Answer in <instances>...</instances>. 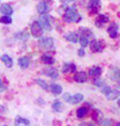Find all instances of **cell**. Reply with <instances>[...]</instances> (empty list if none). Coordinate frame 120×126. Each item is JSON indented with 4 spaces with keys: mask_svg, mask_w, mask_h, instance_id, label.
<instances>
[{
    "mask_svg": "<svg viewBox=\"0 0 120 126\" xmlns=\"http://www.w3.org/2000/svg\"><path fill=\"white\" fill-rule=\"evenodd\" d=\"M81 18H82V17L78 13L76 6L67 7V9L65 10L64 19L67 22H75V23H77V22H80L81 20Z\"/></svg>",
    "mask_w": 120,
    "mask_h": 126,
    "instance_id": "obj_1",
    "label": "cell"
},
{
    "mask_svg": "<svg viewBox=\"0 0 120 126\" xmlns=\"http://www.w3.org/2000/svg\"><path fill=\"white\" fill-rule=\"evenodd\" d=\"M38 44L42 49H51L54 46V39L52 37H40Z\"/></svg>",
    "mask_w": 120,
    "mask_h": 126,
    "instance_id": "obj_2",
    "label": "cell"
},
{
    "mask_svg": "<svg viewBox=\"0 0 120 126\" xmlns=\"http://www.w3.org/2000/svg\"><path fill=\"white\" fill-rule=\"evenodd\" d=\"M39 22L40 26L42 27V30H44V31H47V32H51L52 31V24H51V22H50V18L48 16H46V15H42L41 17L39 18Z\"/></svg>",
    "mask_w": 120,
    "mask_h": 126,
    "instance_id": "obj_3",
    "label": "cell"
},
{
    "mask_svg": "<svg viewBox=\"0 0 120 126\" xmlns=\"http://www.w3.org/2000/svg\"><path fill=\"white\" fill-rule=\"evenodd\" d=\"M90 47H91V51L92 53H101L102 50L104 49L105 44L102 41L92 40L91 43H90Z\"/></svg>",
    "mask_w": 120,
    "mask_h": 126,
    "instance_id": "obj_4",
    "label": "cell"
},
{
    "mask_svg": "<svg viewBox=\"0 0 120 126\" xmlns=\"http://www.w3.org/2000/svg\"><path fill=\"white\" fill-rule=\"evenodd\" d=\"M31 33L34 38H40L42 35V29L38 21H33L31 25Z\"/></svg>",
    "mask_w": 120,
    "mask_h": 126,
    "instance_id": "obj_5",
    "label": "cell"
},
{
    "mask_svg": "<svg viewBox=\"0 0 120 126\" xmlns=\"http://www.w3.org/2000/svg\"><path fill=\"white\" fill-rule=\"evenodd\" d=\"M101 9V3L100 0H91L88 5V10L91 14H96Z\"/></svg>",
    "mask_w": 120,
    "mask_h": 126,
    "instance_id": "obj_6",
    "label": "cell"
},
{
    "mask_svg": "<svg viewBox=\"0 0 120 126\" xmlns=\"http://www.w3.org/2000/svg\"><path fill=\"white\" fill-rule=\"evenodd\" d=\"M42 73L47 77H51L52 79H57V77H58V71H57V68H54V67L46 68L42 71Z\"/></svg>",
    "mask_w": 120,
    "mask_h": 126,
    "instance_id": "obj_7",
    "label": "cell"
},
{
    "mask_svg": "<svg viewBox=\"0 0 120 126\" xmlns=\"http://www.w3.org/2000/svg\"><path fill=\"white\" fill-rule=\"evenodd\" d=\"M49 9H50L49 6H48V4L46 3L45 1H41L37 5V11L41 15L46 14L49 11Z\"/></svg>",
    "mask_w": 120,
    "mask_h": 126,
    "instance_id": "obj_8",
    "label": "cell"
},
{
    "mask_svg": "<svg viewBox=\"0 0 120 126\" xmlns=\"http://www.w3.org/2000/svg\"><path fill=\"white\" fill-rule=\"evenodd\" d=\"M107 32H108V34L111 38H116L117 36V32H118V24L116 22H112L109 25Z\"/></svg>",
    "mask_w": 120,
    "mask_h": 126,
    "instance_id": "obj_9",
    "label": "cell"
},
{
    "mask_svg": "<svg viewBox=\"0 0 120 126\" xmlns=\"http://www.w3.org/2000/svg\"><path fill=\"white\" fill-rule=\"evenodd\" d=\"M73 79H74L77 83H84V82H86L87 79H88L87 74L85 73V72H77V73L74 75Z\"/></svg>",
    "mask_w": 120,
    "mask_h": 126,
    "instance_id": "obj_10",
    "label": "cell"
},
{
    "mask_svg": "<svg viewBox=\"0 0 120 126\" xmlns=\"http://www.w3.org/2000/svg\"><path fill=\"white\" fill-rule=\"evenodd\" d=\"M77 70V66L73 63H66L62 67V72L64 74L74 73Z\"/></svg>",
    "mask_w": 120,
    "mask_h": 126,
    "instance_id": "obj_11",
    "label": "cell"
},
{
    "mask_svg": "<svg viewBox=\"0 0 120 126\" xmlns=\"http://www.w3.org/2000/svg\"><path fill=\"white\" fill-rule=\"evenodd\" d=\"M109 21V18L105 15H99L95 20V25L98 28H102L103 25Z\"/></svg>",
    "mask_w": 120,
    "mask_h": 126,
    "instance_id": "obj_12",
    "label": "cell"
},
{
    "mask_svg": "<svg viewBox=\"0 0 120 126\" xmlns=\"http://www.w3.org/2000/svg\"><path fill=\"white\" fill-rule=\"evenodd\" d=\"M0 12H2L4 15H7V16H10L13 14V7H11L9 4H3L1 5L0 7Z\"/></svg>",
    "mask_w": 120,
    "mask_h": 126,
    "instance_id": "obj_13",
    "label": "cell"
},
{
    "mask_svg": "<svg viewBox=\"0 0 120 126\" xmlns=\"http://www.w3.org/2000/svg\"><path fill=\"white\" fill-rule=\"evenodd\" d=\"M64 37H65V39H66L67 41L72 42V43H77V42H79V41H80V37H79L78 34L75 33V32H67Z\"/></svg>",
    "mask_w": 120,
    "mask_h": 126,
    "instance_id": "obj_14",
    "label": "cell"
},
{
    "mask_svg": "<svg viewBox=\"0 0 120 126\" xmlns=\"http://www.w3.org/2000/svg\"><path fill=\"white\" fill-rule=\"evenodd\" d=\"M18 63L21 69H26V68H28L29 65H30L31 61H30V59H29L28 57H20V58L18 60Z\"/></svg>",
    "mask_w": 120,
    "mask_h": 126,
    "instance_id": "obj_15",
    "label": "cell"
},
{
    "mask_svg": "<svg viewBox=\"0 0 120 126\" xmlns=\"http://www.w3.org/2000/svg\"><path fill=\"white\" fill-rule=\"evenodd\" d=\"M1 61L5 63V65L8 68H10V67L13 66V60L12 58H10V56H8L7 54H3V55H1Z\"/></svg>",
    "mask_w": 120,
    "mask_h": 126,
    "instance_id": "obj_16",
    "label": "cell"
},
{
    "mask_svg": "<svg viewBox=\"0 0 120 126\" xmlns=\"http://www.w3.org/2000/svg\"><path fill=\"white\" fill-rule=\"evenodd\" d=\"M101 74H102V69L99 66H93L89 70V75L92 77H99Z\"/></svg>",
    "mask_w": 120,
    "mask_h": 126,
    "instance_id": "obj_17",
    "label": "cell"
},
{
    "mask_svg": "<svg viewBox=\"0 0 120 126\" xmlns=\"http://www.w3.org/2000/svg\"><path fill=\"white\" fill-rule=\"evenodd\" d=\"M41 60L43 63L46 64H54L56 60L53 56H51L50 54H42V56L41 57Z\"/></svg>",
    "mask_w": 120,
    "mask_h": 126,
    "instance_id": "obj_18",
    "label": "cell"
},
{
    "mask_svg": "<svg viewBox=\"0 0 120 126\" xmlns=\"http://www.w3.org/2000/svg\"><path fill=\"white\" fill-rule=\"evenodd\" d=\"M50 90H51V92H52L54 95L57 96V95H60L61 93H62L63 88H62V87H61L60 85L52 84L51 86H50Z\"/></svg>",
    "mask_w": 120,
    "mask_h": 126,
    "instance_id": "obj_19",
    "label": "cell"
},
{
    "mask_svg": "<svg viewBox=\"0 0 120 126\" xmlns=\"http://www.w3.org/2000/svg\"><path fill=\"white\" fill-rule=\"evenodd\" d=\"M52 109L54 111L61 112L63 110V103L60 101L59 99H56L52 104Z\"/></svg>",
    "mask_w": 120,
    "mask_h": 126,
    "instance_id": "obj_20",
    "label": "cell"
},
{
    "mask_svg": "<svg viewBox=\"0 0 120 126\" xmlns=\"http://www.w3.org/2000/svg\"><path fill=\"white\" fill-rule=\"evenodd\" d=\"M83 99V95L80 94V93H77L75 94L74 96H71L70 97V100H69V103L70 104H78L80 101H82Z\"/></svg>",
    "mask_w": 120,
    "mask_h": 126,
    "instance_id": "obj_21",
    "label": "cell"
},
{
    "mask_svg": "<svg viewBox=\"0 0 120 126\" xmlns=\"http://www.w3.org/2000/svg\"><path fill=\"white\" fill-rule=\"evenodd\" d=\"M30 121L28 119H25V118H22L20 116H17L15 118V124L16 125H30Z\"/></svg>",
    "mask_w": 120,
    "mask_h": 126,
    "instance_id": "obj_22",
    "label": "cell"
},
{
    "mask_svg": "<svg viewBox=\"0 0 120 126\" xmlns=\"http://www.w3.org/2000/svg\"><path fill=\"white\" fill-rule=\"evenodd\" d=\"M102 113L99 110H94L92 111V118L94 122H98V123H100V122L102 121Z\"/></svg>",
    "mask_w": 120,
    "mask_h": 126,
    "instance_id": "obj_23",
    "label": "cell"
},
{
    "mask_svg": "<svg viewBox=\"0 0 120 126\" xmlns=\"http://www.w3.org/2000/svg\"><path fill=\"white\" fill-rule=\"evenodd\" d=\"M80 33L81 36H84V37H86V38H92V36H93V34H92V32L91 31V30H89V29L87 28H80Z\"/></svg>",
    "mask_w": 120,
    "mask_h": 126,
    "instance_id": "obj_24",
    "label": "cell"
},
{
    "mask_svg": "<svg viewBox=\"0 0 120 126\" xmlns=\"http://www.w3.org/2000/svg\"><path fill=\"white\" fill-rule=\"evenodd\" d=\"M107 99H109V100H114V99H116L118 97L120 96V91L118 90H111L108 93L107 95H105Z\"/></svg>",
    "mask_w": 120,
    "mask_h": 126,
    "instance_id": "obj_25",
    "label": "cell"
},
{
    "mask_svg": "<svg viewBox=\"0 0 120 126\" xmlns=\"http://www.w3.org/2000/svg\"><path fill=\"white\" fill-rule=\"evenodd\" d=\"M88 110H89L88 108L85 107V106L79 108L78 110H77V117H78V118H83V117L88 113Z\"/></svg>",
    "mask_w": 120,
    "mask_h": 126,
    "instance_id": "obj_26",
    "label": "cell"
},
{
    "mask_svg": "<svg viewBox=\"0 0 120 126\" xmlns=\"http://www.w3.org/2000/svg\"><path fill=\"white\" fill-rule=\"evenodd\" d=\"M110 77L113 80H120V72L118 69H113L110 71Z\"/></svg>",
    "mask_w": 120,
    "mask_h": 126,
    "instance_id": "obj_27",
    "label": "cell"
},
{
    "mask_svg": "<svg viewBox=\"0 0 120 126\" xmlns=\"http://www.w3.org/2000/svg\"><path fill=\"white\" fill-rule=\"evenodd\" d=\"M36 84L38 85L39 87H41V88H42V89H44V90H48V85H47V83H46V81L42 80V79H36L35 80Z\"/></svg>",
    "mask_w": 120,
    "mask_h": 126,
    "instance_id": "obj_28",
    "label": "cell"
},
{
    "mask_svg": "<svg viewBox=\"0 0 120 126\" xmlns=\"http://www.w3.org/2000/svg\"><path fill=\"white\" fill-rule=\"evenodd\" d=\"M0 22L3 23V24H11L12 23V18H10V16H2L0 18Z\"/></svg>",
    "mask_w": 120,
    "mask_h": 126,
    "instance_id": "obj_29",
    "label": "cell"
},
{
    "mask_svg": "<svg viewBox=\"0 0 120 126\" xmlns=\"http://www.w3.org/2000/svg\"><path fill=\"white\" fill-rule=\"evenodd\" d=\"M80 45L82 48H85V47H87V46L89 45V43H90V42H89V39L86 38V37H84V36H80Z\"/></svg>",
    "mask_w": 120,
    "mask_h": 126,
    "instance_id": "obj_30",
    "label": "cell"
},
{
    "mask_svg": "<svg viewBox=\"0 0 120 126\" xmlns=\"http://www.w3.org/2000/svg\"><path fill=\"white\" fill-rule=\"evenodd\" d=\"M15 37H16V38H18L19 40H22V41H24L25 39H28L29 36L26 34V32H25V34H24V32H18V33L15 35Z\"/></svg>",
    "mask_w": 120,
    "mask_h": 126,
    "instance_id": "obj_31",
    "label": "cell"
},
{
    "mask_svg": "<svg viewBox=\"0 0 120 126\" xmlns=\"http://www.w3.org/2000/svg\"><path fill=\"white\" fill-rule=\"evenodd\" d=\"M96 79L94 80V85H95L96 87H102L104 83H103V81L102 79H100L99 77H95Z\"/></svg>",
    "mask_w": 120,
    "mask_h": 126,
    "instance_id": "obj_32",
    "label": "cell"
},
{
    "mask_svg": "<svg viewBox=\"0 0 120 126\" xmlns=\"http://www.w3.org/2000/svg\"><path fill=\"white\" fill-rule=\"evenodd\" d=\"M111 90H112V89H111V88H110V87H108V86H104V87H103V88L102 89V94L107 95Z\"/></svg>",
    "mask_w": 120,
    "mask_h": 126,
    "instance_id": "obj_33",
    "label": "cell"
},
{
    "mask_svg": "<svg viewBox=\"0 0 120 126\" xmlns=\"http://www.w3.org/2000/svg\"><path fill=\"white\" fill-rule=\"evenodd\" d=\"M70 95L68 94V93H65L63 94V98L65 99V101L67 102V103H69V100H70Z\"/></svg>",
    "mask_w": 120,
    "mask_h": 126,
    "instance_id": "obj_34",
    "label": "cell"
},
{
    "mask_svg": "<svg viewBox=\"0 0 120 126\" xmlns=\"http://www.w3.org/2000/svg\"><path fill=\"white\" fill-rule=\"evenodd\" d=\"M99 123L102 125H109V124H111V122L109 120H103V121H101Z\"/></svg>",
    "mask_w": 120,
    "mask_h": 126,
    "instance_id": "obj_35",
    "label": "cell"
},
{
    "mask_svg": "<svg viewBox=\"0 0 120 126\" xmlns=\"http://www.w3.org/2000/svg\"><path fill=\"white\" fill-rule=\"evenodd\" d=\"M6 90V87H5V85H4V83L2 82V80L0 79V93L1 92H3V91Z\"/></svg>",
    "mask_w": 120,
    "mask_h": 126,
    "instance_id": "obj_36",
    "label": "cell"
},
{
    "mask_svg": "<svg viewBox=\"0 0 120 126\" xmlns=\"http://www.w3.org/2000/svg\"><path fill=\"white\" fill-rule=\"evenodd\" d=\"M79 55L80 56V57H82V56H84L85 55V51H84V48H80V49L79 50Z\"/></svg>",
    "mask_w": 120,
    "mask_h": 126,
    "instance_id": "obj_37",
    "label": "cell"
},
{
    "mask_svg": "<svg viewBox=\"0 0 120 126\" xmlns=\"http://www.w3.org/2000/svg\"><path fill=\"white\" fill-rule=\"evenodd\" d=\"M5 111H6V108H5V106L0 105V113H4Z\"/></svg>",
    "mask_w": 120,
    "mask_h": 126,
    "instance_id": "obj_38",
    "label": "cell"
},
{
    "mask_svg": "<svg viewBox=\"0 0 120 126\" xmlns=\"http://www.w3.org/2000/svg\"><path fill=\"white\" fill-rule=\"evenodd\" d=\"M62 3H64V4H66V3H70V2H73L74 0H60Z\"/></svg>",
    "mask_w": 120,
    "mask_h": 126,
    "instance_id": "obj_39",
    "label": "cell"
},
{
    "mask_svg": "<svg viewBox=\"0 0 120 126\" xmlns=\"http://www.w3.org/2000/svg\"><path fill=\"white\" fill-rule=\"evenodd\" d=\"M44 1H45L46 3H50V2H52L53 0H44Z\"/></svg>",
    "mask_w": 120,
    "mask_h": 126,
    "instance_id": "obj_40",
    "label": "cell"
},
{
    "mask_svg": "<svg viewBox=\"0 0 120 126\" xmlns=\"http://www.w3.org/2000/svg\"><path fill=\"white\" fill-rule=\"evenodd\" d=\"M117 104H118V107L120 108V98L118 99V101H117Z\"/></svg>",
    "mask_w": 120,
    "mask_h": 126,
    "instance_id": "obj_41",
    "label": "cell"
},
{
    "mask_svg": "<svg viewBox=\"0 0 120 126\" xmlns=\"http://www.w3.org/2000/svg\"><path fill=\"white\" fill-rule=\"evenodd\" d=\"M117 125H118V126H119V125H120V123H117Z\"/></svg>",
    "mask_w": 120,
    "mask_h": 126,
    "instance_id": "obj_42",
    "label": "cell"
}]
</instances>
